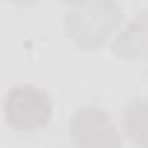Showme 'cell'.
I'll return each mask as SVG.
<instances>
[{
    "label": "cell",
    "instance_id": "cell-1",
    "mask_svg": "<svg viewBox=\"0 0 148 148\" xmlns=\"http://www.w3.org/2000/svg\"><path fill=\"white\" fill-rule=\"evenodd\" d=\"M119 21H122V9L116 0H90L84 6H73L64 26L76 47L99 49L108 38H113Z\"/></svg>",
    "mask_w": 148,
    "mask_h": 148
},
{
    "label": "cell",
    "instance_id": "cell-2",
    "mask_svg": "<svg viewBox=\"0 0 148 148\" xmlns=\"http://www.w3.org/2000/svg\"><path fill=\"white\" fill-rule=\"evenodd\" d=\"M3 113H6V122L12 128H18V131H38L52 116V99L41 87L18 84V87H12L6 93Z\"/></svg>",
    "mask_w": 148,
    "mask_h": 148
},
{
    "label": "cell",
    "instance_id": "cell-3",
    "mask_svg": "<svg viewBox=\"0 0 148 148\" xmlns=\"http://www.w3.org/2000/svg\"><path fill=\"white\" fill-rule=\"evenodd\" d=\"M70 136L76 148H122L116 122L102 108H79L70 119Z\"/></svg>",
    "mask_w": 148,
    "mask_h": 148
},
{
    "label": "cell",
    "instance_id": "cell-4",
    "mask_svg": "<svg viewBox=\"0 0 148 148\" xmlns=\"http://www.w3.org/2000/svg\"><path fill=\"white\" fill-rule=\"evenodd\" d=\"M113 52L119 58H142V55H148V12L134 18L113 38Z\"/></svg>",
    "mask_w": 148,
    "mask_h": 148
},
{
    "label": "cell",
    "instance_id": "cell-5",
    "mask_svg": "<svg viewBox=\"0 0 148 148\" xmlns=\"http://www.w3.org/2000/svg\"><path fill=\"white\" fill-rule=\"evenodd\" d=\"M122 128L131 136V142L145 148V142H148V99H131L125 105Z\"/></svg>",
    "mask_w": 148,
    "mask_h": 148
},
{
    "label": "cell",
    "instance_id": "cell-6",
    "mask_svg": "<svg viewBox=\"0 0 148 148\" xmlns=\"http://www.w3.org/2000/svg\"><path fill=\"white\" fill-rule=\"evenodd\" d=\"M9 3H15V6H32L35 0H9Z\"/></svg>",
    "mask_w": 148,
    "mask_h": 148
},
{
    "label": "cell",
    "instance_id": "cell-7",
    "mask_svg": "<svg viewBox=\"0 0 148 148\" xmlns=\"http://www.w3.org/2000/svg\"><path fill=\"white\" fill-rule=\"evenodd\" d=\"M64 3H70V6H84V3H90V0H64Z\"/></svg>",
    "mask_w": 148,
    "mask_h": 148
},
{
    "label": "cell",
    "instance_id": "cell-8",
    "mask_svg": "<svg viewBox=\"0 0 148 148\" xmlns=\"http://www.w3.org/2000/svg\"><path fill=\"white\" fill-rule=\"evenodd\" d=\"M145 148H148V142H145Z\"/></svg>",
    "mask_w": 148,
    "mask_h": 148
}]
</instances>
